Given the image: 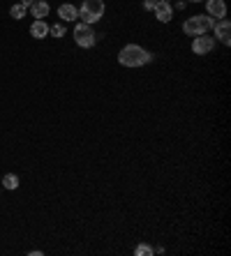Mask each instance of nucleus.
I'll return each mask as SVG.
<instances>
[{
    "mask_svg": "<svg viewBox=\"0 0 231 256\" xmlns=\"http://www.w3.org/2000/svg\"><path fill=\"white\" fill-rule=\"evenodd\" d=\"M150 60H153L150 51H146L144 46H139V44H125L118 51V62L123 67H144Z\"/></svg>",
    "mask_w": 231,
    "mask_h": 256,
    "instance_id": "obj_1",
    "label": "nucleus"
},
{
    "mask_svg": "<svg viewBox=\"0 0 231 256\" xmlns=\"http://www.w3.org/2000/svg\"><path fill=\"white\" fill-rule=\"evenodd\" d=\"M107 12V5H104V0H84L81 2V7H79V19L84 23H97L104 16Z\"/></svg>",
    "mask_w": 231,
    "mask_h": 256,
    "instance_id": "obj_2",
    "label": "nucleus"
},
{
    "mask_svg": "<svg viewBox=\"0 0 231 256\" xmlns=\"http://www.w3.org/2000/svg\"><path fill=\"white\" fill-rule=\"evenodd\" d=\"M213 16L208 14H199V16H190L187 21L183 23V32L190 35V37H199V35H206L210 28H213Z\"/></svg>",
    "mask_w": 231,
    "mask_h": 256,
    "instance_id": "obj_3",
    "label": "nucleus"
},
{
    "mask_svg": "<svg viewBox=\"0 0 231 256\" xmlns=\"http://www.w3.org/2000/svg\"><path fill=\"white\" fill-rule=\"evenodd\" d=\"M72 35H74V42H77L81 49H92V46L97 44V32L92 30L90 23H84V21L77 23Z\"/></svg>",
    "mask_w": 231,
    "mask_h": 256,
    "instance_id": "obj_4",
    "label": "nucleus"
},
{
    "mask_svg": "<svg viewBox=\"0 0 231 256\" xmlns=\"http://www.w3.org/2000/svg\"><path fill=\"white\" fill-rule=\"evenodd\" d=\"M213 49H215V39L208 37V35H199V37L192 39V53H197V56H206Z\"/></svg>",
    "mask_w": 231,
    "mask_h": 256,
    "instance_id": "obj_5",
    "label": "nucleus"
},
{
    "mask_svg": "<svg viewBox=\"0 0 231 256\" xmlns=\"http://www.w3.org/2000/svg\"><path fill=\"white\" fill-rule=\"evenodd\" d=\"M213 30H215V37L222 44H227V46L231 44V23L227 19H220L217 23H213Z\"/></svg>",
    "mask_w": 231,
    "mask_h": 256,
    "instance_id": "obj_6",
    "label": "nucleus"
},
{
    "mask_svg": "<svg viewBox=\"0 0 231 256\" xmlns=\"http://www.w3.org/2000/svg\"><path fill=\"white\" fill-rule=\"evenodd\" d=\"M208 9V16L213 19H224L227 16V2L224 0H203Z\"/></svg>",
    "mask_w": 231,
    "mask_h": 256,
    "instance_id": "obj_7",
    "label": "nucleus"
},
{
    "mask_svg": "<svg viewBox=\"0 0 231 256\" xmlns=\"http://www.w3.org/2000/svg\"><path fill=\"white\" fill-rule=\"evenodd\" d=\"M155 16H157V21L162 23H169L173 19V9H171L169 2H164V0H157V5H155Z\"/></svg>",
    "mask_w": 231,
    "mask_h": 256,
    "instance_id": "obj_8",
    "label": "nucleus"
},
{
    "mask_svg": "<svg viewBox=\"0 0 231 256\" xmlns=\"http://www.w3.org/2000/svg\"><path fill=\"white\" fill-rule=\"evenodd\" d=\"M28 12L32 14V19H46L49 12H51V7H49V2H44V0H35L30 7H28Z\"/></svg>",
    "mask_w": 231,
    "mask_h": 256,
    "instance_id": "obj_9",
    "label": "nucleus"
},
{
    "mask_svg": "<svg viewBox=\"0 0 231 256\" xmlns=\"http://www.w3.org/2000/svg\"><path fill=\"white\" fill-rule=\"evenodd\" d=\"M58 16H60L65 23L77 21V19H79V9L74 7V5H69V2H62L60 7H58Z\"/></svg>",
    "mask_w": 231,
    "mask_h": 256,
    "instance_id": "obj_10",
    "label": "nucleus"
},
{
    "mask_svg": "<svg viewBox=\"0 0 231 256\" xmlns=\"http://www.w3.org/2000/svg\"><path fill=\"white\" fill-rule=\"evenodd\" d=\"M30 35L35 39L49 37V23H46L44 19H35V21H32V26H30Z\"/></svg>",
    "mask_w": 231,
    "mask_h": 256,
    "instance_id": "obj_11",
    "label": "nucleus"
},
{
    "mask_svg": "<svg viewBox=\"0 0 231 256\" xmlns=\"http://www.w3.org/2000/svg\"><path fill=\"white\" fill-rule=\"evenodd\" d=\"M26 12H28V7H26V5H21V2H14V5L9 7V16H12L14 21L23 19V16H26Z\"/></svg>",
    "mask_w": 231,
    "mask_h": 256,
    "instance_id": "obj_12",
    "label": "nucleus"
},
{
    "mask_svg": "<svg viewBox=\"0 0 231 256\" xmlns=\"http://www.w3.org/2000/svg\"><path fill=\"white\" fill-rule=\"evenodd\" d=\"M2 187H5V189H16V187H19V175L7 173L5 178H2Z\"/></svg>",
    "mask_w": 231,
    "mask_h": 256,
    "instance_id": "obj_13",
    "label": "nucleus"
},
{
    "mask_svg": "<svg viewBox=\"0 0 231 256\" xmlns=\"http://www.w3.org/2000/svg\"><path fill=\"white\" fill-rule=\"evenodd\" d=\"M49 35H54V37H65V26H62V23L49 26Z\"/></svg>",
    "mask_w": 231,
    "mask_h": 256,
    "instance_id": "obj_14",
    "label": "nucleus"
},
{
    "mask_svg": "<svg viewBox=\"0 0 231 256\" xmlns=\"http://www.w3.org/2000/svg\"><path fill=\"white\" fill-rule=\"evenodd\" d=\"M134 254H137V256H153V254H155V249H153V247H148V245H139V247L134 249Z\"/></svg>",
    "mask_w": 231,
    "mask_h": 256,
    "instance_id": "obj_15",
    "label": "nucleus"
},
{
    "mask_svg": "<svg viewBox=\"0 0 231 256\" xmlns=\"http://www.w3.org/2000/svg\"><path fill=\"white\" fill-rule=\"evenodd\" d=\"M155 5H157V0H144V9H146V12H153Z\"/></svg>",
    "mask_w": 231,
    "mask_h": 256,
    "instance_id": "obj_16",
    "label": "nucleus"
},
{
    "mask_svg": "<svg viewBox=\"0 0 231 256\" xmlns=\"http://www.w3.org/2000/svg\"><path fill=\"white\" fill-rule=\"evenodd\" d=\"M185 5H187L185 0H178V2H176V9H185Z\"/></svg>",
    "mask_w": 231,
    "mask_h": 256,
    "instance_id": "obj_17",
    "label": "nucleus"
},
{
    "mask_svg": "<svg viewBox=\"0 0 231 256\" xmlns=\"http://www.w3.org/2000/svg\"><path fill=\"white\" fill-rule=\"evenodd\" d=\"M19 2H21V5H26V7H30V5L35 2V0H19Z\"/></svg>",
    "mask_w": 231,
    "mask_h": 256,
    "instance_id": "obj_18",
    "label": "nucleus"
},
{
    "mask_svg": "<svg viewBox=\"0 0 231 256\" xmlns=\"http://www.w3.org/2000/svg\"><path fill=\"white\" fill-rule=\"evenodd\" d=\"M185 2H203V0H185Z\"/></svg>",
    "mask_w": 231,
    "mask_h": 256,
    "instance_id": "obj_19",
    "label": "nucleus"
},
{
    "mask_svg": "<svg viewBox=\"0 0 231 256\" xmlns=\"http://www.w3.org/2000/svg\"><path fill=\"white\" fill-rule=\"evenodd\" d=\"M164 2H169V0H164Z\"/></svg>",
    "mask_w": 231,
    "mask_h": 256,
    "instance_id": "obj_20",
    "label": "nucleus"
}]
</instances>
